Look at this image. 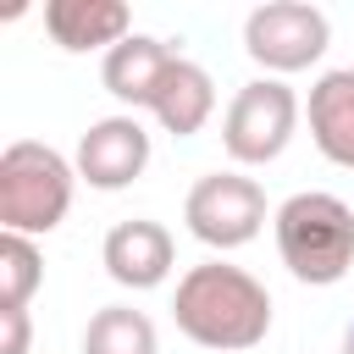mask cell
<instances>
[{"mask_svg":"<svg viewBox=\"0 0 354 354\" xmlns=\"http://www.w3.org/2000/svg\"><path fill=\"white\" fill-rule=\"evenodd\" d=\"M171 315H177V332L188 343L216 348V354H238V348L266 343V332H271V293L243 266L205 260V266H188L177 277Z\"/></svg>","mask_w":354,"mask_h":354,"instance_id":"1","label":"cell"},{"mask_svg":"<svg viewBox=\"0 0 354 354\" xmlns=\"http://www.w3.org/2000/svg\"><path fill=\"white\" fill-rule=\"evenodd\" d=\"M277 254L304 288H332L354 266V210L337 194H293L277 205Z\"/></svg>","mask_w":354,"mask_h":354,"instance_id":"2","label":"cell"},{"mask_svg":"<svg viewBox=\"0 0 354 354\" xmlns=\"http://www.w3.org/2000/svg\"><path fill=\"white\" fill-rule=\"evenodd\" d=\"M72 183L77 166L39 144V138H17L0 155V232H22V238H44L66 221L72 210Z\"/></svg>","mask_w":354,"mask_h":354,"instance_id":"3","label":"cell"},{"mask_svg":"<svg viewBox=\"0 0 354 354\" xmlns=\"http://www.w3.org/2000/svg\"><path fill=\"white\" fill-rule=\"evenodd\" d=\"M326 39H332V22L310 0H266V6H254L243 17V50L271 77L315 66L326 55Z\"/></svg>","mask_w":354,"mask_h":354,"instance_id":"4","label":"cell"},{"mask_svg":"<svg viewBox=\"0 0 354 354\" xmlns=\"http://www.w3.org/2000/svg\"><path fill=\"white\" fill-rule=\"evenodd\" d=\"M299 127V100L282 77H254L232 94L227 116H221V144L238 166H266L288 149Z\"/></svg>","mask_w":354,"mask_h":354,"instance_id":"5","label":"cell"},{"mask_svg":"<svg viewBox=\"0 0 354 354\" xmlns=\"http://www.w3.org/2000/svg\"><path fill=\"white\" fill-rule=\"evenodd\" d=\"M183 221L210 249H243L266 227V188L254 177H243V171H210V177H199L188 188Z\"/></svg>","mask_w":354,"mask_h":354,"instance_id":"6","label":"cell"},{"mask_svg":"<svg viewBox=\"0 0 354 354\" xmlns=\"http://www.w3.org/2000/svg\"><path fill=\"white\" fill-rule=\"evenodd\" d=\"M72 166L100 194H116V188L138 183L144 166H149V133H144V122L138 116H100V122H88V133L77 138Z\"/></svg>","mask_w":354,"mask_h":354,"instance_id":"7","label":"cell"},{"mask_svg":"<svg viewBox=\"0 0 354 354\" xmlns=\"http://www.w3.org/2000/svg\"><path fill=\"white\" fill-rule=\"evenodd\" d=\"M100 260H105V277H111L116 288H133V293H144V288H160V282L171 277L177 243H171V232H166L160 221H149V216H133V221H116V227L105 232V243H100Z\"/></svg>","mask_w":354,"mask_h":354,"instance_id":"8","label":"cell"},{"mask_svg":"<svg viewBox=\"0 0 354 354\" xmlns=\"http://www.w3.org/2000/svg\"><path fill=\"white\" fill-rule=\"evenodd\" d=\"M44 28L72 55H83V50H116L133 33V11L122 0H50L44 6Z\"/></svg>","mask_w":354,"mask_h":354,"instance_id":"9","label":"cell"},{"mask_svg":"<svg viewBox=\"0 0 354 354\" xmlns=\"http://www.w3.org/2000/svg\"><path fill=\"white\" fill-rule=\"evenodd\" d=\"M171 61H177V55L166 50V39L127 33L116 50H105L100 83H105L111 100H122V105H133V111H149V100H155V88H160V77H166Z\"/></svg>","mask_w":354,"mask_h":354,"instance_id":"10","label":"cell"},{"mask_svg":"<svg viewBox=\"0 0 354 354\" xmlns=\"http://www.w3.org/2000/svg\"><path fill=\"white\" fill-rule=\"evenodd\" d=\"M310 138L332 166L354 171V66L321 72L310 88Z\"/></svg>","mask_w":354,"mask_h":354,"instance_id":"11","label":"cell"},{"mask_svg":"<svg viewBox=\"0 0 354 354\" xmlns=\"http://www.w3.org/2000/svg\"><path fill=\"white\" fill-rule=\"evenodd\" d=\"M210 111H216V83H210V72L177 55V61L166 66L155 100H149V116H155L166 133L188 138V133H199V127L210 122Z\"/></svg>","mask_w":354,"mask_h":354,"instance_id":"12","label":"cell"},{"mask_svg":"<svg viewBox=\"0 0 354 354\" xmlns=\"http://www.w3.org/2000/svg\"><path fill=\"white\" fill-rule=\"evenodd\" d=\"M83 354H160L155 321L133 304H105L83 326Z\"/></svg>","mask_w":354,"mask_h":354,"instance_id":"13","label":"cell"},{"mask_svg":"<svg viewBox=\"0 0 354 354\" xmlns=\"http://www.w3.org/2000/svg\"><path fill=\"white\" fill-rule=\"evenodd\" d=\"M44 282V254L22 232H0V310H28Z\"/></svg>","mask_w":354,"mask_h":354,"instance_id":"14","label":"cell"},{"mask_svg":"<svg viewBox=\"0 0 354 354\" xmlns=\"http://www.w3.org/2000/svg\"><path fill=\"white\" fill-rule=\"evenodd\" d=\"M0 321H6L0 354H28V310H0Z\"/></svg>","mask_w":354,"mask_h":354,"instance_id":"15","label":"cell"},{"mask_svg":"<svg viewBox=\"0 0 354 354\" xmlns=\"http://www.w3.org/2000/svg\"><path fill=\"white\" fill-rule=\"evenodd\" d=\"M343 354H354V321H348V332H343Z\"/></svg>","mask_w":354,"mask_h":354,"instance_id":"16","label":"cell"}]
</instances>
